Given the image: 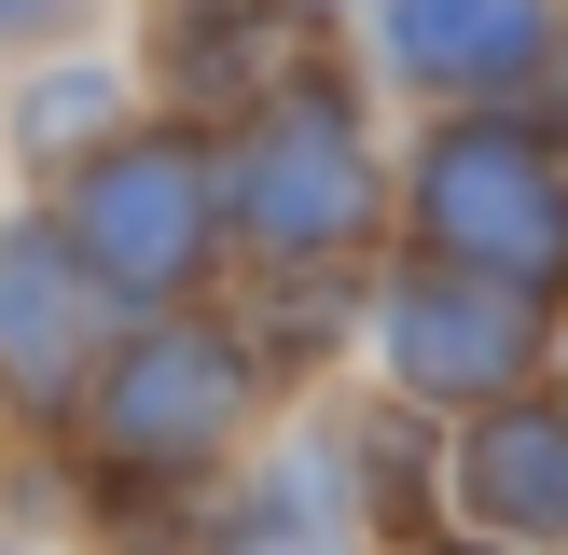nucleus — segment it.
Wrapping results in <instances>:
<instances>
[{"mask_svg": "<svg viewBox=\"0 0 568 555\" xmlns=\"http://www.w3.org/2000/svg\"><path fill=\"white\" fill-rule=\"evenodd\" d=\"M277 361L250 347L236 305H166V320H111L98 375H83L70 431L42 444L70 486H153V500H222V472L264 444Z\"/></svg>", "mask_w": 568, "mask_h": 555, "instance_id": "obj_1", "label": "nucleus"}, {"mask_svg": "<svg viewBox=\"0 0 568 555\" xmlns=\"http://www.w3.org/2000/svg\"><path fill=\"white\" fill-rule=\"evenodd\" d=\"M388 194H403V167L333 56L222 125V222H236L250 278H375Z\"/></svg>", "mask_w": 568, "mask_h": 555, "instance_id": "obj_2", "label": "nucleus"}, {"mask_svg": "<svg viewBox=\"0 0 568 555\" xmlns=\"http://www.w3.org/2000/svg\"><path fill=\"white\" fill-rule=\"evenodd\" d=\"M55 222V250L83 264V292L111 320H166V305H222L236 278V222H222V125L139 111L125 139L70 167L55 194H28Z\"/></svg>", "mask_w": 568, "mask_h": 555, "instance_id": "obj_3", "label": "nucleus"}, {"mask_svg": "<svg viewBox=\"0 0 568 555\" xmlns=\"http://www.w3.org/2000/svg\"><path fill=\"white\" fill-rule=\"evenodd\" d=\"M403 250L458 278H499L527 305H568V153L527 111H444L403 153Z\"/></svg>", "mask_w": 568, "mask_h": 555, "instance_id": "obj_4", "label": "nucleus"}, {"mask_svg": "<svg viewBox=\"0 0 568 555\" xmlns=\"http://www.w3.org/2000/svg\"><path fill=\"white\" fill-rule=\"evenodd\" d=\"M361 347H375V389L416 416H486L514 389L555 375V305L499 292V278H458L430 250H388L375 292H361Z\"/></svg>", "mask_w": 568, "mask_h": 555, "instance_id": "obj_5", "label": "nucleus"}, {"mask_svg": "<svg viewBox=\"0 0 568 555\" xmlns=\"http://www.w3.org/2000/svg\"><path fill=\"white\" fill-rule=\"evenodd\" d=\"M98 347H111V305L83 292V264L55 250V222L0 209V416H14L28 444H55L70 403H83V375H98Z\"/></svg>", "mask_w": 568, "mask_h": 555, "instance_id": "obj_6", "label": "nucleus"}, {"mask_svg": "<svg viewBox=\"0 0 568 555\" xmlns=\"http://www.w3.org/2000/svg\"><path fill=\"white\" fill-rule=\"evenodd\" d=\"M568 56V0H375V70L444 111H514Z\"/></svg>", "mask_w": 568, "mask_h": 555, "instance_id": "obj_7", "label": "nucleus"}, {"mask_svg": "<svg viewBox=\"0 0 568 555\" xmlns=\"http://www.w3.org/2000/svg\"><path fill=\"white\" fill-rule=\"evenodd\" d=\"M333 56V0H209V14H153V111L181 125H236L277 83Z\"/></svg>", "mask_w": 568, "mask_h": 555, "instance_id": "obj_8", "label": "nucleus"}, {"mask_svg": "<svg viewBox=\"0 0 568 555\" xmlns=\"http://www.w3.org/2000/svg\"><path fill=\"white\" fill-rule=\"evenodd\" d=\"M444 527L514 555H568V403L555 389H514V403L458 416L444 444Z\"/></svg>", "mask_w": 568, "mask_h": 555, "instance_id": "obj_9", "label": "nucleus"}, {"mask_svg": "<svg viewBox=\"0 0 568 555\" xmlns=\"http://www.w3.org/2000/svg\"><path fill=\"white\" fill-rule=\"evenodd\" d=\"M194 555H375V542H361V514H347V472H333L320 416H292L277 444H250V458L222 472Z\"/></svg>", "mask_w": 568, "mask_h": 555, "instance_id": "obj_10", "label": "nucleus"}, {"mask_svg": "<svg viewBox=\"0 0 568 555\" xmlns=\"http://www.w3.org/2000/svg\"><path fill=\"white\" fill-rule=\"evenodd\" d=\"M320 444L347 472V514H361L375 555H403V542L444 527V416H416V403L375 389V403H320Z\"/></svg>", "mask_w": 568, "mask_h": 555, "instance_id": "obj_11", "label": "nucleus"}, {"mask_svg": "<svg viewBox=\"0 0 568 555\" xmlns=\"http://www.w3.org/2000/svg\"><path fill=\"white\" fill-rule=\"evenodd\" d=\"M125 125H139V83L111 70V56L55 42V56H28V83L0 98V167H28V194H55L98 139H125Z\"/></svg>", "mask_w": 568, "mask_h": 555, "instance_id": "obj_12", "label": "nucleus"}, {"mask_svg": "<svg viewBox=\"0 0 568 555\" xmlns=\"http://www.w3.org/2000/svg\"><path fill=\"white\" fill-rule=\"evenodd\" d=\"M0 500H14V527H0V555H83V542H70V500H55V458H42V444H28V472H14Z\"/></svg>", "mask_w": 568, "mask_h": 555, "instance_id": "obj_13", "label": "nucleus"}, {"mask_svg": "<svg viewBox=\"0 0 568 555\" xmlns=\"http://www.w3.org/2000/svg\"><path fill=\"white\" fill-rule=\"evenodd\" d=\"M83 14H98V0H0V56H55Z\"/></svg>", "mask_w": 568, "mask_h": 555, "instance_id": "obj_14", "label": "nucleus"}, {"mask_svg": "<svg viewBox=\"0 0 568 555\" xmlns=\"http://www.w3.org/2000/svg\"><path fill=\"white\" fill-rule=\"evenodd\" d=\"M403 555H514V542H471V527H430V542H403Z\"/></svg>", "mask_w": 568, "mask_h": 555, "instance_id": "obj_15", "label": "nucleus"}, {"mask_svg": "<svg viewBox=\"0 0 568 555\" xmlns=\"http://www.w3.org/2000/svg\"><path fill=\"white\" fill-rule=\"evenodd\" d=\"M541 389H555V403H568V305H555V375H541Z\"/></svg>", "mask_w": 568, "mask_h": 555, "instance_id": "obj_16", "label": "nucleus"}, {"mask_svg": "<svg viewBox=\"0 0 568 555\" xmlns=\"http://www.w3.org/2000/svg\"><path fill=\"white\" fill-rule=\"evenodd\" d=\"M0 486H14V416H0Z\"/></svg>", "mask_w": 568, "mask_h": 555, "instance_id": "obj_17", "label": "nucleus"}, {"mask_svg": "<svg viewBox=\"0 0 568 555\" xmlns=\"http://www.w3.org/2000/svg\"><path fill=\"white\" fill-rule=\"evenodd\" d=\"M153 14H209V0H153Z\"/></svg>", "mask_w": 568, "mask_h": 555, "instance_id": "obj_18", "label": "nucleus"}]
</instances>
